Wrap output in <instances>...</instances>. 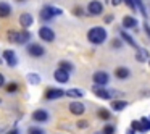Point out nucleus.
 <instances>
[{"label":"nucleus","mask_w":150,"mask_h":134,"mask_svg":"<svg viewBox=\"0 0 150 134\" xmlns=\"http://www.w3.org/2000/svg\"><path fill=\"white\" fill-rule=\"evenodd\" d=\"M87 39H89V42L95 44V45H100V44H103L105 39H107V31L102 26L91 28L89 33H87Z\"/></svg>","instance_id":"obj_1"},{"label":"nucleus","mask_w":150,"mask_h":134,"mask_svg":"<svg viewBox=\"0 0 150 134\" xmlns=\"http://www.w3.org/2000/svg\"><path fill=\"white\" fill-rule=\"evenodd\" d=\"M63 11L60 10V8L57 7H52V5H45V7L40 10V20L42 21H50L52 18L58 16V15H62Z\"/></svg>","instance_id":"obj_2"},{"label":"nucleus","mask_w":150,"mask_h":134,"mask_svg":"<svg viewBox=\"0 0 150 134\" xmlns=\"http://www.w3.org/2000/svg\"><path fill=\"white\" fill-rule=\"evenodd\" d=\"M87 13L91 15V16H98V15H102L103 13V4L98 2V0H92V2H89Z\"/></svg>","instance_id":"obj_3"},{"label":"nucleus","mask_w":150,"mask_h":134,"mask_svg":"<svg viewBox=\"0 0 150 134\" xmlns=\"http://www.w3.org/2000/svg\"><path fill=\"white\" fill-rule=\"evenodd\" d=\"M37 34H39V37L44 40V42H53V39H55V33L47 26H42Z\"/></svg>","instance_id":"obj_4"},{"label":"nucleus","mask_w":150,"mask_h":134,"mask_svg":"<svg viewBox=\"0 0 150 134\" xmlns=\"http://www.w3.org/2000/svg\"><path fill=\"white\" fill-rule=\"evenodd\" d=\"M92 79H94L95 86H105L108 81H110V76H108V73H105V71H97V73H94Z\"/></svg>","instance_id":"obj_5"},{"label":"nucleus","mask_w":150,"mask_h":134,"mask_svg":"<svg viewBox=\"0 0 150 134\" xmlns=\"http://www.w3.org/2000/svg\"><path fill=\"white\" fill-rule=\"evenodd\" d=\"M28 53H29L31 57H42L44 53H45V49H44L40 44H29L28 45Z\"/></svg>","instance_id":"obj_6"},{"label":"nucleus","mask_w":150,"mask_h":134,"mask_svg":"<svg viewBox=\"0 0 150 134\" xmlns=\"http://www.w3.org/2000/svg\"><path fill=\"white\" fill-rule=\"evenodd\" d=\"M84 110H86L84 104L79 102V100H73L71 104H69V111H71L73 115H76V116H81V115L84 113Z\"/></svg>","instance_id":"obj_7"},{"label":"nucleus","mask_w":150,"mask_h":134,"mask_svg":"<svg viewBox=\"0 0 150 134\" xmlns=\"http://www.w3.org/2000/svg\"><path fill=\"white\" fill-rule=\"evenodd\" d=\"M92 92H94L97 97L103 99V100H108V99H111V92L107 91L105 87H102V86H94V87H92Z\"/></svg>","instance_id":"obj_8"},{"label":"nucleus","mask_w":150,"mask_h":134,"mask_svg":"<svg viewBox=\"0 0 150 134\" xmlns=\"http://www.w3.org/2000/svg\"><path fill=\"white\" fill-rule=\"evenodd\" d=\"M65 95V92L62 91V89H55V87H50L49 91L45 92V99L47 100H57V99L63 97Z\"/></svg>","instance_id":"obj_9"},{"label":"nucleus","mask_w":150,"mask_h":134,"mask_svg":"<svg viewBox=\"0 0 150 134\" xmlns=\"http://www.w3.org/2000/svg\"><path fill=\"white\" fill-rule=\"evenodd\" d=\"M53 78H55L57 82H60V84H65V82L69 81V73H66V71H63V69L58 68L55 73H53Z\"/></svg>","instance_id":"obj_10"},{"label":"nucleus","mask_w":150,"mask_h":134,"mask_svg":"<svg viewBox=\"0 0 150 134\" xmlns=\"http://www.w3.org/2000/svg\"><path fill=\"white\" fill-rule=\"evenodd\" d=\"M33 120L37 121V123H44V121L49 120V111L47 110H42V108H39V110H36L33 113Z\"/></svg>","instance_id":"obj_11"},{"label":"nucleus","mask_w":150,"mask_h":134,"mask_svg":"<svg viewBox=\"0 0 150 134\" xmlns=\"http://www.w3.org/2000/svg\"><path fill=\"white\" fill-rule=\"evenodd\" d=\"M20 23H21V26L24 28V29H29L31 26H33V23H34V18L31 16L29 13H21L20 15Z\"/></svg>","instance_id":"obj_12"},{"label":"nucleus","mask_w":150,"mask_h":134,"mask_svg":"<svg viewBox=\"0 0 150 134\" xmlns=\"http://www.w3.org/2000/svg\"><path fill=\"white\" fill-rule=\"evenodd\" d=\"M4 58H5V62L8 63V66H16L18 65L16 55H15V52H13V50H10V49L4 52Z\"/></svg>","instance_id":"obj_13"},{"label":"nucleus","mask_w":150,"mask_h":134,"mask_svg":"<svg viewBox=\"0 0 150 134\" xmlns=\"http://www.w3.org/2000/svg\"><path fill=\"white\" fill-rule=\"evenodd\" d=\"M11 15V5L7 2H0V18H8Z\"/></svg>","instance_id":"obj_14"},{"label":"nucleus","mask_w":150,"mask_h":134,"mask_svg":"<svg viewBox=\"0 0 150 134\" xmlns=\"http://www.w3.org/2000/svg\"><path fill=\"white\" fill-rule=\"evenodd\" d=\"M123 26L127 28V29H132V28H137V20L134 16H131V15H126V16L123 18Z\"/></svg>","instance_id":"obj_15"},{"label":"nucleus","mask_w":150,"mask_h":134,"mask_svg":"<svg viewBox=\"0 0 150 134\" xmlns=\"http://www.w3.org/2000/svg\"><path fill=\"white\" fill-rule=\"evenodd\" d=\"M120 37H121V40H124V42L126 44H129L131 47H134V49H139V47H137V44H136V40L132 39V36H131V34H127V33H124V31H121L120 33Z\"/></svg>","instance_id":"obj_16"},{"label":"nucleus","mask_w":150,"mask_h":134,"mask_svg":"<svg viewBox=\"0 0 150 134\" xmlns=\"http://www.w3.org/2000/svg\"><path fill=\"white\" fill-rule=\"evenodd\" d=\"M131 74V71L127 68H124V66H120V68L115 69V76H116L118 79H127Z\"/></svg>","instance_id":"obj_17"},{"label":"nucleus","mask_w":150,"mask_h":134,"mask_svg":"<svg viewBox=\"0 0 150 134\" xmlns=\"http://www.w3.org/2000/svg\"><path fill=\"white\" fill-rule=\"evenodd\" d=\"M136 60L137 62H147L149 60V52H147V49H137L136 52Z\"/></svg>","instance_id":"obj_18"},{"label":"nucleus","mask_w":150,"mask_h":134,"mask_svg":"<svg viewBox=\"0 0 150 134\" xmlns=\"http://www.w3.org/2000/svg\"><path fill=\"white\" fill-rule=\"evenodd\" d=\"M65 95L69 99H81L82 95H84V92L79 91V89H68V91L65 92Z\"/></svg>","instance_id":"obj_19"},{"label":"nucleus","mask_w":150,"mask_h":134,"mask_svg":"<svg viewBox=\"0 0 150 134\" xmlns=\"http://www.w3.org/2000/svg\"><path fill=\"white\" fill-rule=\"evenodd\" d=\"M58 68L63 69V71H66V73H73V71H74V66H73V63L66 62V60L58 62Z\"/></svg>","instance_id":"obj_20"},{"label":"nucleus","mask_w":150,"mask_h":134,"mask_svg":"<svg viewBox=\"0 0 150 134\" xmlns=\"http://www.w3.org/2000/svg\"><path fill=\"white\" fill-rule=\"evenodd\" d=\"M31 39V33L29 31H20V36H18V44H26Z\"/></svg>","instance_id":"obj_21"},{"label":"nucleus","mask_w":150,"mask_h":134,"mask_svg":"<svg viewBox=\"0 0 150 134\" xmlns=\"http://www.w3.org/2000/svg\"><path fill=\"white\" fill-rule=\"evenodd\" d=\"M126 102L124 100H115V102H111V110H115V111H121V110H124L126 108Z\"/></svg>","instance_id":"obj_22"},{"label":"nucleus","mask_w":150,"mask_h":134,"mask_svg":"<svg viewBox=\"0 0 150 134\" xmlns=\"http://www.w3.org/2000/svg\"><path fill=\"white\" fill-rule=\"evenodd\" d=\"M18 36H20V31H15V29H10L7 33L8 40H10V42H13V44H18Z\"/></svg>","instance_id":"obj_23"},{"label":"nucleus","mask_w":150,"mask_h":134,"mask_svg":"<svg viewBox=\"0 0 150 134\" xmlns=\"http://www.w3.org/2000/svg\"><path fill=\"white\" fill-rule=\"evenodd\" d=\"M28 82H29V84L37 86L40 82V76L37 74V73H29V74H28Z\"/></svg>","instance_id":"obj_24"},{"label":"nucleus","mask_w":150,"mask_h":134,"mask_svg":"<svg viewBox=\"0 0 150 134\" xmlns=\"http://www.w3.org/2000/svg\"><path fill=\"white\" fill-rule=\"evenodd\" d=\"M97 115H98V118H102V120H105V121H108L111 118V113L107 110V108H100V110L97 111Z\"/></svg>","instance_id":"obj_25"},{"label":"nucleus","mask_w":150,"mask_h":134,"mask_svg":"<svg viewBox=\"0 0 150 134\" xmlns=\"http://www.w3.org/2000/svg\"><path fill=\"white\" fill-rule=\"evenodd\" d=\"M18 87H20V86H18L16 82H8L7 87H5V91L10 92V94H11V92H16V91H18Z\"/></svg>","instance_id":"obj_26"},{"label":"nucleus","mask_w":150,"mask_h":134,"mask_svg":"<svg viewBox=\"0 0 150 134\" xmlns=\"http://www.w3.org/2000/svg\"><path fill=\"white\" fill-rule=\"evenodd\" d=\"M140 124H142V131H150V120L149 118H142Z\"/></svg>","instance_id":"obj_27"},{"label":"nucleus","mask_w":150,"mask_h":134,"mask_svg":"<svg viewBox=\"0 0 150 134\" xmlns=\"http://www.w3.org/2000/svg\"><path fill=\"white\" fill-rule=\"evenodd\" d=\"M28 134H45V131L40 129V128L33 126V128H29V129H28Z\"/></svg>","instance_id":"obj_28"},{"label":"nucleus","mask_w":150,"mask_h":134,"mask_svg":"<svg viewBox=\"0 0 150 134\" xmlns=\"http://www.w3.org/2000/svg\"><path fill=\"white\" fill-rule=\"evenodd\" d=\"M102 131H103V134H115V126L113 124H107Z\"/></svg>","instance_id":"obj_29"},{"label":"nucleus","mask_w":150,"mask_h":134,"mask_svg":"<svg viewBox=\"0 0 150 134\" xmlns=\"http://www.w3.org/2000/svg\"><path fill=\"white\" fill-rule=\"evenodd\" d=\"M131 126H132L134 131H142V124H140V121H132Z\"/></svg>","instance_id":"obj_30"},{"label":"nucleus","mask_w":150,"mask_h":134,"mask_svg":"<svg viewBox=\"0 0 150 134\" xmlns=\"http://www.w3.org/2000/svg\"><path fill=\"white\" fill-rule=\"evenodd\" d=\"M111 45H113L115 49H121V47H123V42H121L120 39H115L113 42H111Z\"/></svg>","instance_id":"obj_31"},{"label":"nucleus","mask_w":150,"mask_h":134,"mask_svg":"<svg viewBox=\"0 0 150 134\" xmlns=\"http://www.w3.org/2000/svg\"><path fill=\"white\" fill-rule=\"evenodd\" d=\"M76 126H78L79 129H84V128L89 126V123H87V121H78V123H76Z\"/></svg>","instance_id":"obj_32"},{"label":"nucleus","mask_w":150,"mask_h":134,"mask_svg":"<svg viewBox=\"0 0 150 134\" xmlns=\"http://www.w3.org/2000/svg\"><path fill=\"white\" fill-rule=\"evenodd\" d=\"M123 2H126L127 7H129L131 10H134V8H136V4H134V0H123Z\"/></svg>","instance_id":"obj_33"},{"label":"nucleus","mask_w":150,"mask_h":134,"mask_svg":"<svg viewBox=\"0 0 150 134\" xmlns=\"http://www.w3.org/2000/svg\"><path fill=\"white\" fill-rule=\"evenodd\" d=\"M113 20H115V16H113V15H107V16L103 18V21H105V23H111Z\"/></svg>","instance_id":"obj_34"},{"label":"nucleus","mask_w":150,"mask_h":134,"mask_svg":"<svg viewBox=\"0 0 150 134\" xmlns=\"http://www.w3.org/2000/svg\"><path fill=\"white\" fill-rule=\"evenodd\" d=\"M73 13L78 15V16H81V15H82V8H81V7H76L74 10H73Z\"/></svg>","instance_id":"obj_35"},{"label":"nucleus","mask_w":150,"mask_h":134,"mask_svg":"<svg viewBox=\"0 0 150 134\" xmlns=\"http://www.w3.org/2000/svg\"><path fill=\"white\" fill-rule=\"evenodd\" d=\"M144 29H145V33H147V36L150 37V24L149 23H144Z\"/></svg>","instance_id":"obj_36"},{"label":"nucleus","mask_w":150,"mask_h":134,"mask_svg":"<svg viewBox=\"0 0 150 134\" xmlns=\"http://www.w3.org/2000/svg\"><path fill=\"white\" fill-rule=\"evenodd\" d=\"M5 86V78H4V74L0 73V87H4Z\"/></svg>","instance_id":"obj_37"},{"label":"nucleus","mask_w":150,"mask_h":134,"mask_svg":"<svg viewBox=\"0 0 150 134\" xmlns=\"http://www.w3.org/2000/svg\"><path fill=\"white\" fill-rule=\"evenodd\" d=\"M121 2H123V0H111V5H113V7H118Z\"/></svg>","instance_id":"obj_38"},{"label":"nucleus","mask_w":150,"mask_h":134,"mask_svg":"<svg viewBox=\"0 0 150 134\" xmlns=\"http://www.w3.org/2000/svg\"><path fill=\"white\" fill-rule=\"evenodd\" d=\"M8 134H20V133H18L16 129H13V131H10V133H8Z\"/></svg>","instance_id":"obj_39"},{"label":"nucleus","mask_w":150,"mask_h":134,"mask_svg":"<svg viewBox=\"0 0 150 134\" xmlns=\"http://www.w3.org/2000/svg\"><path fill=\"white\" fill-rule=\"evenodd\" d=\"M94 134H103V131H97V133H94Z\"/></svg>","instance_id":"obj_40"},{"label":"nucleus","mask_w":150,"mask_h":134,"mask_svg":"<svg viewBox=\"0 0 150 134\" xmlns=\"http://www.w3.org/2000/svg\"><path fill=\"white\" fill-rule=\"evenodd\" d=\"M2 63H4V60H2V58H0V65H2Z\"/></svg>","instance_id":"obj_41"},{"label":"nucleus","mask_w":150,"mask_h":134,"mask_svg":"<svg viewBox=\"0 0 150 134\" xmlns=\"http://www.w3.org/2000/svg\"><path fill=\"white\" fill-rule=\"evenodd\" d=\"M16 2H24V0H16Z\"/></svg>","instance_id":"obj_42"},{"label":"nucleus","mask_w":150,"mask_h":134,"mask_svg":"<svg viewBox=\"0 0 150 134\" xmlns=\"http://www.w3.org/2000/svg\"><path fill=\"white\" fill-rule=\"evenodd\" d=\"M0 104H2V99H0Z\"/></svg>","instance_id":"obj_43"},{"label":"nucleus","mask_w":150,"mask_h":134,"mask_svg":"<svg viewBox=\"0 0 150 134\" xmlns=\"http://www.w3.org/2000/svg\"><path fill=\"white\" fill-rule=\"evenodd\" d=\"M149 120H150V118H149Z\"/></svg>","instance_id":"obj_44"},{"label":"nucleus","mask_w":150,"mask_h":134,"mask_svg":"<svg viewBox=\"0 0 150 134\" xmlns=\"http://www.w3.org/2000/svg\"><path fill=\"white\" fill-rule=\"evenodd\" d=\"M149 63H150V62H149Z\"/></svg>","instance_id":"obj_45"}]
</instances>
